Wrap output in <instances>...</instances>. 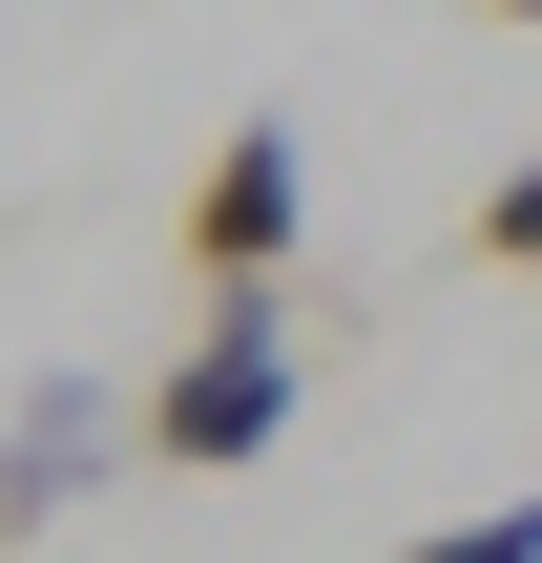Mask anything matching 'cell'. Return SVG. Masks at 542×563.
<instances>
[{"instance_id": "obj_1", "label": "cell", "mask_w": 542, "mask_h": 563, "mask_svg": "<svg viewBox=\"0 0 542 563\" xmlns=\"http://www.w3.org/2000/svg\"><path fill=\"white\" fill-rule=\"evenodd\" d=\"M292 292H230V313H188V355L146 376V460L167 481H230V460H272L292 439Z\"/></svg>"}, {"instance_id": "obj_2", "label": "cell", "mask_w": 542, "mask_h": 563, "mask_svg": "<svg viewBox=\"0 0 542 563\" xmlns=\"http://www.w3.org/2000/svg\"><path fill=\"white\" fill-rule=\"evenodd\" d=\"M167 251H188V292H209V313H230V292H292V251H313V146L251 104V125L188 167V230H167Z\"/></svg>"}, {"instance_id": "obj_3", "label": "cell", "mask_w": 542, "mask_h": 563, "mask_svg": "<svg viewBox=\"0 0 542 563\" xmlns=\"http://www.w3.org/2000/svg\"><path fill=\"white\" fill-rule=\"evenodd\" d=\"M125 460H146V397H104V376H42V397L0 418V522L42 543V522H63L84 481H125Z\"/></svg>"}, {"instance_id": "obj_4", "label": "cell", "mask_w": 542, "mask_h": 563, "mask_svg": "<svg viewBox=\"0 0 542 563\" xmlns=\"http://www.w3.org/2000/svg\"><path fill=\"white\" fill-rule=\"evenodd\" d=\"M397 563H542V501H460V522H418Z\"/></svg>"}, {"instance_id": "obj_5", "label": "cell", "mask_w": 542, "mask_h": 563, "mask_svg": "<svg viewBox=\"0 0 542 563\" xmlns=\"http://www.w3.org/2000/svg\"><path fill=\"white\" fill-rule=\"evenodd\" d=\"M480 272H542V146L501 167V188H480Z\"/></svg>"}, {"instance_id": "obj_6", "label": "cell", "mask_w": 542, "mask_h": 563, "mask_svg": "<svg viewBox=\"0 0 542 563\" xmlns=\"http://www.w3.org/2000/svg\"><path fill=\"white\" fill-rule=\"evenodd\" d=\"M0 543H21V522H0Z\"/></svg>"}]
</instances>
